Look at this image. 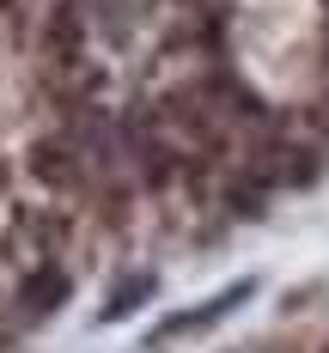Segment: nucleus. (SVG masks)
<instances>
[{
  "mask_svg": "<svg viewBox=\"0 0 329 353\" xmlns=\"http://www.w3.org/2000/svg\"><path fill=\"white\" fill-rule=\"evenodd\" d=\"M43 49L61 61V55H79V31H73V6H55L49 12V37H43Z\"/></svg>",
  "mask_w": 329,
  "mask_h": 353,
  "instance_id": "20e7f679",
  "label": "nucleus"
},
{
  "mask_svg": "<svg viewBox=\"0 0 329 353\" xmlns=\"http://www.w3.org/2000/svg\"><path fill=\"white\" fill-rule=\"evenodd\" d=\"M146 292H152V281H146V274H141V281H128V286H116V292H110V305L98 311V323H116L122 311H134V305H141Z\"/></svg>",
  "mask_w": 329,
  "mask_h": 353,
  "instance_id": "39448f33",
  "label": "nucleus"
},
{
  "mask_svg": "<svg viewBox=\"0 0 329 353\" xmlns=\"http://www.w3.org/2000/svg\"><path fill=\"white\" fill-rule=\"evenodd\" d=\"M31 171L43 176V183H73V176H79V146H68V141H37L31 146Z\"/></svg>",
  "mask_w": 329,
  "mask_h": 353,
  "instance_id": "f03ea898",
  "label": "nucleus"
},
{
  "mask_svg": "<svg viewBox=\"0 0 329 353\" xmlns=\"http://www.w3.org/2000/svg\"><path fill=\"white\" fill-rule=\"evenodd\" d=\"M323 353H329V341H323Z\"/></svg>",
  "mask_w": 329,
  "mask_h": 353,
  "instance_id": "423d86ee",
  "label": "nucleus"
},
{
  "mask_svg": "<svg viewBox=\"0 0 329 353\" xmlns=\"http://www.w3.org/2000/svg\"><path fill=\"white\" fill-rule=\"evenodd\" d=\"M61 292H68V274L43 262V268H37L31 281H25V311H31V317H43V311H55V305H61Z\"/></svg>",
  "mask_w": 329,
  "mask_h": 353,
  "instance_id": "7ed1b4c3",
  "label": "nucleus"
},
{
  "mask_svg": "<svg viewBox=\"0 0 329 353\" xmlns=\"http://www.w3.org/2000/svg\"><path fill=\"white\" fill-rule=\"evenodd\" d=\"M244 299H250V281L226 286V292H214V299H201L195 311H177V317L165 323V329H152V341H171V335H195V329H208L214 317H226V311H238Z\"/></svg>",
  "mask_w": 329,
  "mask_h": 353,
  "instance_id": "f257e3e1",
  "label": "nucleus"
}]
</instances>
